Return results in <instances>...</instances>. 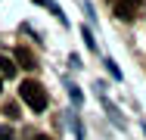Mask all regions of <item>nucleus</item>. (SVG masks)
Wrapping results in <instances>:
<instances>
[{
    "mask_svg": "<svg viewBox=\"0 0 146 140\" xmlns=\"http://www.w3.org/2000/svg\"><path fill=\"white\" fill-rule=\"evenodd\" d=\"M19 93H22V100L28 103L34 112H44L47 109V103H50V97H47V90L40 87V81H34V78H28V81H22V87H19Z\"/></svg>",
    "mask_w": 146,
    "mask_h": 140,
    "instance_id": "f257e3e1",
    "label": "nucleus"
},
{
    "mask_svg": "<svg viewBox=\"0 0 146 140\" xmlns=\"http://www.w3.org/2000/svg\"><path fill=\"white\" fill-rule=\"evenodd\" d=\"M115 16L121 22H137L146 16V0H118L115 3Z\"/></svg>",
    "mask_w": 146,
    "mask_h": 140,
    "instance_id": "f03ea898",
    "label": "nucleus"
},
{
    "mask_svg": "<svg viewBox=\"0 0 146 140\" xmlns=\"http://www.w3.org/2000/svg\"><path fill=\"white\" fill-rule=\"evenodd\" d=\"M16 62L22 65V69H37V59H34V53H31L28 47H16Z\"/></svg>",
    "mask_w": 146,
    "mask_h": 140,
    "instance_id": "7ed1b4c3",
    "label": "nucleus"
},
{
    "mask_svg": "<svg viewBox=\"0 0 146 140\" xmlns=\"http://www.w3.org/2000/svg\"><path fill=\"white\" fill-rule=\"evenodd\" d=\"M0 78H16V62L9 56H0Z\"/></svg>",
    "mask_w": 146,
    "mask_h": 140,
    "instance_id": "20e7f679",
    "label": "nucleus"
},
{
    "mask_svg": "<svg viewBox=\"0 0 146 140\" xmlns=\"http://www.w3.org/2000/svg\"><path fill=\"white\" fill-rule=\"evenodd\" d=\"M3 115H9V118H19V106H16V103H3Z\"/></svg>",
    "mask_w": 146,
    "mask_h": 140,
    "instance_id": "39448f33",
    "label": "nucleus"
},
{
    "mask_svg": "<svg viewBox=\"0 0 146 140\" xmlns=\"http://www.w3.org/2000/svg\"><path fill=\"white\" fill-rule=\"evenodd\" d=\"M0 140H16V137H13V131H9L6 125H0Z\"/></svg>",
    "mask_w": 146,
    "mask_h": 140,
    "instance_id": "423d86ee",
    "label": "nucleus"
},
{
    "mask_svg": "<svg viewBox=\"0 0 146 140\" xmlns=\"http://www.w3.org/2000/svg\"><path fill=\"white\" fill-rule=\"evenodd\" d=\"M34 140H53V137H47V134H37V137H34Z\"/></svg>",
    "mask_w": 146,
    "mask_h": 140,
    "instance_id": "0eeeda50",
    "label": "nucleus"
},
{
    "mask_svg": "<svg viewBox=\"0 0 146 140\" xmlns=\"http://www.w3.org/2000/svg\"><path fill=\"white\" fill-rule=\"evenodd\" d=\"M0 90H3V78H0Z\"/></svg>",
    "mask_w": 146,
    "mask_h": 140,
    "instance_id": "6e6552de",
    "label": "nucleus"
}]
</instances>
